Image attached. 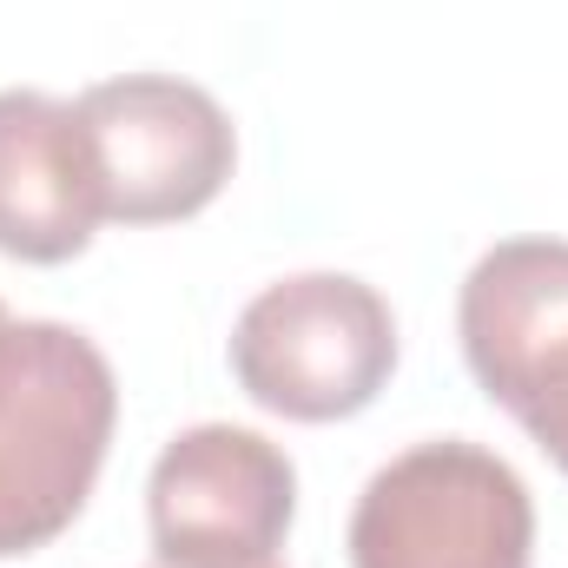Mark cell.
I'll list each match as a JSON object with an SVG mask.
<instances>
[{
  "instance_id": "obj_1",
  "label": "cell",
  "mask_w": 568,
  "mask_h": 568,
  "mask_svg": "<svg viewBox=\"0 0 568 568\" xmlns=\"http://www.w3.org/2000/svg\"><path fill=\"white\" fill-rule=\"evenodd\" d=\"M113 424L120 384L87 331L53 317L0 324V562L73 529Z\"/></svg>"
},
{
  "instance_id": "obj_2",
  "label": "cell",
  "mask_w": 568,
  "mask_h": 568,
  "mask_svg": "<svg viewBox=\"0 0 568 568\" xmlns=\"http://www.w3.org/2000/svg\"><path fill=\"white\" fill-rule=\"evenodd\" d=\"M397 371V317L351 272H297L265 284L232 324L239 390L291 424H337L377 404Z\"/></svg>"
},
{
  "instance_id": "obj_3",
  "label": "cell",
  "mask_w": 568,
  "mask_h": 568,
  "mask_svg": "<svg viewBox=\"0 0 568 568\" xmlns=\"http://www.w3.org/2000/svg\"><path fill=\"white\" fill-rule=\"evenodd\" d=\"M351 568H529V483L483 443L436 436L390 456L351 509Z\"/></svg>"
},
{
  "instance_id": "obj_4",
  "label": "cell",
  "mask_w": 568,
  "mask_h": 568,
  "mask_svg": "<svg viewBox=\"0 0 568 568\" xmlns=\"http://www.w3.org/2000/svg\"><path fill=\"white\" fill-rule=\"evenodd\" d=\"M100 219L113 225H179L205 212L232 165L239 133L225 106L179 73H120L73 100Z\"/></svg>"
},
{
  "instance_id": "obj_5",
  "label": "cell",
  "mask_w": 568,
  "mask_h": 568,
  "mask_svg": "<svg viewBox=\"0 0 568 568\" xmlns=\"http://www.w3.org/2000/svg\"><path fill=\"white\" fill-rule=\"evenodd\" d=\"M469 377L568 476V239L489 245L456 297Z\"/></svg>"
},
{
  "instance_id": "obj_6",
  "label": "cell",
  "mask_w": 568,
  "mask_h": 568,
  "mask_svg": "<svg viewBox=\"0 0 568 568\" xmlns=\"http://www.w3.org/2000/svg\"><path fill=\"white\" fill-rule=\"evenodd\" d=\"M297 516V469L272 436L239 424L179 429L145 483L159 568H265Z\"/></svg>"
},
{
  "instance_id": "obj_7",
  "label": "cell",
  "mask_w": 568,
  "mask_h": 568,
  "mask_svg": "<svg viewBox=\"0 0 568 568\" xmlns=\"http://www.w3.org/2000/svg\"><path fill=\"white\" fill-rule=\"evenodd\" d=\"M100 199L73 100L40 87L0 93V252L20 265H67L100 232Z\"/></svg>"
},
{
  "instance_id": "obj_8",
  "label": "cell",
  "mask_w": 568,
  "mask_h": 568,
  "mask_svg": "<svg viewBox=\"0 0 568 568\" xmlns=\"http://www.w3.org/2000/svg\"><path fill=\"white\" fill-rule=\"evenodd\" d=\"M0 324H7V304H0Z\"/></svg>"
},
{
  "instance_id": "obj_9",
  "label": "cell",
  "mask_w": 568,
  "mask_h": 568,
  "mask_svg": "<svg viewBox=\"0 0 568 568\" xmlns=\"http://www.w3.org/2000/svg\"><path fill=\"white\" fill-rule=\"evenodd\" d=\"M265 568H278V562H265Z\"/></svg>"
}]
</instances>
